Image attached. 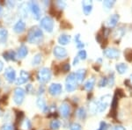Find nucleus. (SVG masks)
Returning a JSON list of instances; mask_svg holds the SVG:
<instances>
[{"instance_id": "f257e3e1", "label": "nucleus", "mask_w": 132, "mask_h": 130, "mask_svg": "<svg viewBox=\"0 0 132 130\" xmlns=\"http://www.w3.org/2000/svg\"><path fill=\"white\" fill-rule=\"evenodd\" d=\"M43 40V33L38 27H33L27 34V41L31 44H39Z\"/></svg>"}, {"instance_id": "f03ea898", "label": "nucleus", "mask_w": 132, "mask_h": 130, "mask_svg": "<svg viewBox=\"0 0 132 130\" xmlns=\"http://www.w3.org/2000/svg\"><path fill=\"white\" fill-rule=\"evenodd\" d=\"M37 78L41 84H47L51 79V71L50 69L46 67L42 68L41 70L38 71Z\"/></svg>"}, {"instance_id": "7ed1b4c3", "label": "nucleus", "mask_w": 132, "mask_h": 130, "mask_svg": "<svg viewBox=\"0 0 132 130\" xmlns=\"http://www.w3.org/2000/svg\"><path fill=\"white\" fill-rule=\"evenodd\" d=\"M77 84H78V81H77L75 73L69 74L65 80L66 91H69V92H71V91H75L77 88Z\"/></svg>"}, {"instance_id": "20e7f679", "label": "nucleus", "mask_w": 132, "mask_h": 130, "mask_svg": "<svg viewBox=\"0 0 132 130\" xmlns=\"http://www.w3.org/2000/svg\"><path fill=\"white\" fill-rule=\"evenodd\" d=\"M40 25L42 29H44L48 33H51L54 29V20L48 16L42 18L40 21Z\"/></svg>"}, {"instance_id": "39448f33", "label": "nucleus", "mask_w": 132, "mask_h": 130, "mask_svg": "<svg viewBox=\"0 0 132 130\" xmlns=\"http://www.w3.org/2000/svg\"><path fill=\"white\" fill-rule=\"evenodd\" d=\"M28 5H29V10L31 11L35 20H40L42 16V10L40 8L39 4L35 1H31L28 3Z\"/></svg>"}, {"instance_id": "423d86ee", "label": "nucleus", "mask_w": 132, "mask_h": 130, "mask_svg": "<svg viewBox=\"0 0 132 130\" xmlns=\"http://www.w3.org/2000/svg\"><path fill=\"white\" fill-rule=\"evenodd\" d=\"M25 90L21 87H17L14 90V93H13V101L14 103L17 104V105H20L22 104V102L24 101L25 99Z\"/></svg>"}, {"instance_id": "0eeeda50", "label": "nucleus", "mask_w": 132, "mask_h": 130, "mask_svg": "<svg viewBox=\"0 0 132 130\" xmlns=\"http://www.w3.org/2000/svg\"><path fill=\"white\" fill-rule=\"evenodd\" d=\"M103 54L109 59H117L120 56V51L114 48H108L104 49Z\"/></svg>"}, {"instance_id": "6e6552de", "label": "nucleus", "mask_w": 132, "mask_h": 130, "mask_svg": "<svg viewBox=\"0 0 132 130\" xmlns=\"http://www.w3.org/2000/svg\"><path fill=\"white\" fill-rule=\"evenodd\" d=\"M5 77L7 80L8 83H13L14 81H16V71L12 67H7L5 69Z\"/></svg>"}, {"instance_id": "1a4fd4ad", "label": "nucleus", "mask_w": 132, "mask_h": 130, "mask_svg": "<svg viewBox=\"0 0 132 130\" xmlns=\"http://www.w3.org/2000/svg\"><path fill=\"white\" fill-rule=\"evenodd\" d=\"M53 55L57 59H64L67 56V51L64 48L60 46H56L53 49Z\"/></svg>"}, {"instance_id": "9d476101", "label": "nucleus", "mask_w": 132, "mask_h": 130, "mask_svg": "<svg viewBox=\"0 0 132 130\" xmlns=\"http://www.w3.org/2000/svg\"><path fill=\"white\" fill-rule=\"evenodd\" d=\"M109 95H105L104 97H102L101 99L98 100L97 104H98V108H99V112H104L107 108V106H108V103H109Z\"/></svg>"}, {"instance_id": "9b49d317", "label": "nucleus", "mask_w": 132, "mask_h": 130, "mask_svg": "<svg viewBox=\"0 0 132 130\" xmlns=\"http://www.w3.org/2000/svg\"><path fill=\"white\" fill-rule=\"evenodd\" d=\"M63 91V87L60 84H52L48 87V92L52 96L59 95Z\"/></svg>"}, {"instance_id": "f8f14e48", "label": "nucleus", "mask_w": 132, "mask_h": 130, "mask_svg": "<svg viewBox=\"0 0 132 130\" xmlns=\"http://www.w3.org/2000/svg\"><path fill=\"white\" fill-rule=\"evenodd\" d=\"M29 77H30V75H29L28 72L26 71V70H21L20 77L17 78V79H16V84H18V85L26 84V83H27V81H28Z\"/></svg>"}, {"instance_id": "ddd939ff", "label": "nucleus", "mask_w": 132, "mask_h": 130, "mask_svg": "<svg viewBox=\"0 0 132 130\" xmlns=\"http://www.w3.org/2000/svg\"><path fill=\"white\" fill-rule=\"evenodd\" d=\"M59 110H60V114L63 118H67L71 114V106H70L68 103H66V102H63Z\"/></svg>"}, {"instance_id": "4468645a", "label": "nucleus", "mask_w": 132, "mask_h": 130, "mask_svg": "<svg viewBox=\"0 0 132 130\" xmlns=\"http://www.w3.org/2000/svg\"><path fill=\"white\" fill-rule=\"evenodd\" d=\"M26 29V23L23 20H20L16 22V24L13 27V31L17 33H21Z\"/></svg>"}, {"instance_id": "2eb2a0df", "label": "nucleus", "mask_w": 132, "mask_h": 130, "mask_svg": "<svg viewBox=\"0 0 132 130\" xmlns=\"http://www.w3.org/2000/svg\"><path fill=\"white\" fill-rule=\"evenodd\" d=\"M28 9H29L28 4L22 3L19 6V12H20V14L23 18H27V16H28Z\"/></svg>"}, {"instance_id": "dca6fc26", "label": "nucleus", "mask_w": 132, "mask_h": 130, "mask_svg": "<svg viewBox=\"0 0 132 130\" xmlns=\"http://www.w3.org/2000/svg\"><path fill=\"white\" fill-rule=\"evenodd\" d=\"M83 12L86 15H89L93 10V3L92 1H83L82 2Z\"/></svg>"}, {"instance_id": "f3484780", "label": "nucleus", "mask_w": 132, "mask_h": 130, "mask_svg": "<svg viewBox=\"0 0 132 130\" xmlns=\"http://www.w3.org/2000/svg\"><path fill=\"white\" fill-rule=\"evenodd\" d=\"M36 104H37V106L42 111H43V112H47L48 111V106L46 104L45 99L42 97H38L37 100H36Z\"/></svg>"}, {"instance_id": "a211bd4d", "label": "nucleus", "mask_w": 132, "mask_h": 130, "mask_svg": "<svg viewBox=\"0 0 132 130\" xmlns=\"http://www.w3.org/2000/svg\"><path fill=\"white\" fill-rule=\"evenodd\" d=\"M119 21V15L117 14H113L109 17V19L108 20V25L109 27H114L117 25Z\"/></svg>"}, {"instance_id": "6ab92c4d", "label": "nucleus", "mask_w": 132, "mask_h": 130, "mask_svg": "<svg viewBox=\"0 0 132 130\" xmlns=\"http://www.w3.org/2000/svg\"><path fill=\"white\" fill-rule=\"evenodd\" d=\"M71 36L68 35V34H65V33H63V34H61L59 36L58 38V42L61 44V45H67V44H69L70 42H71Z\"/></svg>"}, {"instance_id": "aec40b11", "label": "nucleus", "mask_w": 132, "mask_h": 130, "mask_svg": "<svg viewBox=\"0 0 132 130\" xmlns=\"http://www.w3.org/2000/svg\"><path fill=\"white\" fill-rule=\"evenodd\" d=\"M95 77L94 76H93V77H91L90 79H88L86 82V84H85L84 85V89L85 90H86V91H90L93 90V88L94 87V85H95Z\"/></svg>"}, {"instance_id": "412c9836", "label": "nucleus", "mask_w": 132, "mask_h": 130, "mask_svg": "<svg viewBox=\"0 0 132 130\" xmlns=\"http://www.w3.org/2000/svg\"><path fill=\"white\" fill-rule=\"evenodd\" d=\"M86 70H78V71L75 73V76H76V78H77V81L78 83H82L83 80L85 79L86 77Z\"/></svg>"}, {"instance_id": "4be33fe9", "label": "nucleus", "mask_w": 132, "mask_h": 130, "mask_svg": "<svg viewBox=\"0 0 132 130\" xmlns=\"http://www.w3.org/2000/svg\"><path fill=\"white\" fill-rule=\"evenodd\" d=\"M111 115L113 117H116V107L118 106V98H117L116 95H114V99H113V101H112V104H111Z\"/></svg>"}, {"instance_id": "5701e85b", "label": "nucleus", "mask_w": 132, "mask_h": 130, "mask_svg": "<svg viewBox=\"0 0 132 130\" xmlns=\"http://www.w3.org/2000/svg\"><path fill=\"white\" fill-rule=\"evenodd\" d=\"M28 54V49H27V46L21 45L18 49V56L20 58H24L25 56H27Z\"/></svg>"}, {"instance_id": "b1692460", "label": "nucleus", "mask_w": 132, "mask_h": 130, "mask_svg": "<svg viewBox=\"0 0 132 130\" xmlns=\"http://www.w3.org/2000/svg\"><path fill=\"white\" fill-rule=\"evenodd\" d=\"M8 38V31L4 27H0V43H5Z\"/></svg>"}, {"instance_id": "393cba45", "label": "nucleus", "mask_w": 132, "mask_h": 130, "mask_svg": "<svg viewBox=\"0 0 132 130\" xmlns=\"http://www.w3.org/2000/svg\"><path fill=\"white\" fill-rule=\"evenodd\" d=\"M4 58L7 61H15L16 60V54L12 50L7 51V52L4 53Z\"/></svg>"}, {"instance_id": "a878e982", "label": "nucleus", "mask_w": 132, "mask_h": 130, "mask_svg": "<svg viewBox=\"0 0 132 130\" xmlns=\"http://www.w3.org/2000/svg\"><path fill=\"white\" fill-rule=\"evenodd\" d=\"M116 68V70L118 71V73H120V74H124L128 70V65L123 63H117Z\"/></svg>"}, {"instance_id": "bb28decb", "label": "nucleus", "mask_w": 132, "mask_h": 130, "mask_svg": "<svg viewBox=\"0 0 132 130\" xmlns=\"http://www.w3.org/2000/svg\"><path fill=\"white\" fill-rule=\"evenodd\" d=\"M89 110L93 114H95L97 112H99V108H98L97 101H92L90 106H89Z\"/></svg>"}, {"instance_id": "cd10ccee", "label": "nucleus", "mask_w": 132, "mask_h": 130, "mask_svg": "<svg viewBox=\"0 0 132 130\" xmlns=\"http://www.w3.org/2000/svg\"><path fill=\"white\" fill-rule=\"evenodd\" d=\"M42 55L41 54H36L34 57L33 61H32V64L33 65H39L42 63Z\"/></svg>"}, {"instance_id": "c85d7f7f", "label": "nucleus", "mask_w": 132, "mask_h": 130, "mask_svg": "<svg viewBox=\"0 0 132 130\" xmlns=\"http://www.w3.org/2000/svg\"><path fill=\"white\" fill-rule=\"evenodd\" d=\"M50 126V128L52 130H57L60 127L61 122L58 120H51Z\"/></svg>"}, {"instance_id": "c756f323", "label": "nucleus", "mask_w": 132, "mask_h": 130, "mask_svg": "<svg viewBox=\"0 0 132 130\" xmlns=\"http://www.w3.org/2000/svg\"><path fill=\"white\" fill-rule=\"evenodd\" d=\"M75 42H76V46L78 48H80V49H81V48H83L85 47L84 42L80 40V34H77L75 36Z\"/></svg>"}, {"instance_id": "7c9ffc66", "label": "nucleus", "mask_w": 132, "mask_h": 130, "mask_svg": "<svg viewBox=\"0 0 132 130\" xmlns=\"http://www.w3.org/2000/svg\"><path fill=\"white\" fill-rule=\"evenodd\" d=\"M77 115L79 119H85L86 116V110H85L84 107H80L78 109V112H77Z\"/></svg>"}, {"instance_id": "2f4dec72", "label": "nucleus", "mask_w": 132, "mask_h": 130, "mask_svg": "<svg viewBox=\"0 0 132 130\" xmlns=\"http://www.w3.org/2000/svg\"><path fill=\"white\" fill-rule=\"evenodd\" d=\"M21 127H22L23 129H25V130H29V129H31L32 124H31L30 120H27V119H26V120H24V121L22 122V125H21Z\"/></svg>"}, {"instance_id": "473e14b6", "label": "nucleus", "mask_w": 132, "mask_h": 130, "mask_svg": "<svg viewBox=\"0 0 132 130\" xmlns=\"http://www.w3.org/2000/svg\"><path fill=\"white\" fill-rule=\"evenodd\" d=\"M86 50H84V49H82V50H80L79 52L78 53V55H77V58L78 59V61H80V60H86Z\"/></svg>"}, {"instance_id": "72a5a7b5", "label": "nucleus", "mask_w": 132, "mask_h": 130, "mask_svg": "<svg viewBox=\"0 0 132 130\" xmlns=\"http://www.w3.org/2000/svg\"><path fill=\"white\" fill-rule=\"evenodd\" d=\"M114 3H116V1H109V0H107V1L103 2V5H104V7L106 8V10H108L114 5Z\"/></svg>"}, {"instance_id": "f704fd0d", "label": "nucleus", "mask_w": 132, "mask_h": 130, "mask_svg": "<svg viewBox=\"0 0 132 130\" xmlns=\"http://www.w3.org/2000/svg\"><path fill=\"white\" fill-rule=\"evenodd\" d=\"M70 130H82V127L79 123L74 122L70 127Z\"/></svg>"}, {"instance_id": "c9c22d12", "label": "nucleus", "mask_w": 132, "mask_h": 130, "mask_svg": "<svg viewBox=\"0 0 132 130\" xmlns=\"http://www.w3.org/2000/svg\"><path fill=\"white\" fill-rule=\"evenodd\" d=\"M108 79L107 77H102L99 82V87H105L108 84Z\"/></svg>"}, {"instance_id": "e433bc0d", "label": "nucleus", "mask_w": 132, "mask_h": 130, "mask_svg": "<svg viewBox=\"0 0 132 130\" xmlns=\"http://www.w3.org/2000/svg\"><path fill=\"white\" fill-rule=\"evenodd\" d=\"M125 57H126L127 61L131 62L132 61V50L130 49H128L125 53Z\"/></svg>"}, {"instance_id": "4c0bfd02", "label": "nucleus", "mask_w": 132, "mask_h": 130, "mask_svg": "<svg viewBox=\"0 0 132 130\" xmlns=\"http://www.w3.org/2000/svg\"><path fill=\"white\" fill-rule=\"evenodd\" d=\"M1 130H13V126L11 124V123H5V124L2 127Z\"/></svg>"}, {"instance_id": "58836bf2", "label": "nucleus", "mask_w": 132, "mask_h": 130, "mask_svg": "<svg viewBox=\"0 0 132 130\" xmlns=\"http://www.w3.org/2000/svg\"><path fill=\"white\" fill-rule=\"evenodd\" d=\"M56 5H57V7L60 8V9H63V8L66 6V4L63 1H57Z\"/></svg>"}, {"instance_id": "ea45409f", "label": "nucleus", "mask_w": 132, "mask_h": 130, "mask_svg": "<svg viewBox=\"0 0 132 130\" xmlns=\"http://www.w3.org/2000/svg\"><path fill=\"white\" fill-rule=\"evenodd\" d=\"M108 129V125L106 122H104V121H102L101 123V125H100V128L98 130H107Z\"/></svg>"}, {"instance_id": "a19ab883", "label": "nucleus", "mask_w": 132, "mask_h": 130, "mask_svg": "<svg viewBox=\"0 0 132 130\" xmlns=\"http://www.w3.org/2000/svg\"><path fill=\"white\" fill-rule=\"evenodd\" d=\"M70 65H69V63H65L64 65H63V71L64 72H67V71H69L70 70Z\"/></svg>"}, {"instance_id": "79ce46f5", "label": "nucleus", "mask_w": 132, "mask_h": 130, "mask_svg": "<svg viewBox=\"0 0 132 130\" xmlns=\"http://www.w3.org/2000/svg\"><path fill=\"white\" fill-rule=\"evenodd\" d=\"M111 130H126L122 126H114Z\"/></svg>"}, {"instance_id": "37998d69", "label": "nucleus", "mask_w": 132, "mask_h": 130, "mask_svg": "<svg viewBox=\"0 0 132 130\" xmlns=\"http://www.w3.org/2000/svg\"><path fill=\"white\" fill-rule=\"evenodd\" d=\"M6 4H7V5L9 6L10 8H12L14 6V5H15V3H14V2H12V1H8Z\"/></svg>"}, {"instance_id": "c03bdc74", "label": "nucleus", "mask_w": 132, "mask_h": 130, "mask_svg": "<svg viewBox=\"0 0 132 130\" xmlns=\"http://www.w3.org/2000/svg\"><path fill=\"white\" fill-rule=\"evenodd\" d=\"M4 69V63L2 61H0V71H2Z\"/></svg>"}, {"instance_id": "a18cd8bd", "label": "nucleus", "mask_w": 132, "mask_h": 130, "mask_svg": "<svg viewBox=\"0 0 132 130\" xmlns=\"http://www.w3.org/2000/svg\"><path fill=\"white\" fill-rule=\"evenodd\" d=\"M3 12H4V10H3V7L0 5V17L3 15Z\"/></svg>"}, {"instance_id": "49530a36", "label": "nucleus", "mask_w": 132, "mask_h": 130, "mask_svg": "<svg viewBox=\"0 0 132 130\" xmlns=\"http://www.w3.org/2000/svg\"><path fill=\"white\" fill-rule=\"evenodd\" d=\"M130 80L132 81V74H131V75H130Z\"/></svg>"}, {"instance_id": "de8ad7c7", "label": "nucleus", "mask_w": 132, "mask_h": 130, "mask_svg": "<svg viewBox=\"0 0 132 130\" xmlns=\"http://www.w3.org/2000/svg\"><path fill=\"white\" fill-rule=\"evenodd\" d=\"M1 84H2V83H1V80H0V85H1Z\"/></svg>"}]
</instances>
